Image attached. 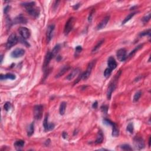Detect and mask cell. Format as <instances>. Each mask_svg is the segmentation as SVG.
<instances>
[{"mask_svg":"<svg viewBox=\"0 0 151 151\" xmlns=\"http://www.w3.org/2000/svg\"><path fill=\"white\" fill-rule=\"evenodd\" d=\"M80 72V70L79 69V68H76V69L72 70V72L70 73L69 75L67 76L66 79L67 80H73L74 77H76V76L79 74Z\"/></svg>","mask_w":151,"mask_h":151,"instance_id":"cell-14","label":"cell"},{"mask_svg":"<svg viewBox=\"0 0 151 151\" xmlns=\"http://www.w3.org/2000/svg\"><path fill=\"white\" fill-rule=\"evenodd\" d=\"M34 131V123H31L29 125L27 128V135L28 136H31L33 134Z\"/></svg>","mask_w":151,"mask_h":151,"instance_id":"cell-22","label":"cell"},{"mask_svg":"<svg viewBox=\"0 0 151 151\" xmlns=\"http://www.w3.org/2000/svg\"><path fill=\"white\" fill-rule=\"evenodd\" d=\"M54 28L55 25H53V24L49 25L48 27V28H47V39L48 42H49V41L51 40V38H52Z\"/></svg>","mask_w":151,"mask_h":151,"instance_id":"cell-12","label":"cell"},{"mask_svg":"<svg viewBox=\"0 0 151 151\" xmlns=\"http://www.w3.org/2000/svg\"><path fill=\"white\" fill-rule=\"evenodd\" d=\"M82 51V47L81 46H77L76 47V54H78L81 53Z\"/></svg>","mask_w":151,"mask_h":151,"instance_id":"cell-37","label":"cell"},{"mask_svg":"<svg viewBox=\"0 0 151 151\" xmlns=\"http://www.w3.org/2000/svg\"><path fill=\"white\" fill-rule=\"evenodd\" d=\"M133 144L136 149H138V150L142 149L143 148H145V146L144 139L142 138L138 137V136H136L134 138Z\"/></svg>","mask_w":151,"mask_h":151,"instance_id":"cell-6","label":"cell"},{"mask_svg":"<svg viewBox=\"0 0 151 151\" xmlns=\"http://www.w3.org/2000/svg\"><path fill=\"white\" fill-rule=\"evenodd\" d=\"M48 116L46 115V116L45 117L44 120V123H43V126L44 130L46 131H47V129H48Z\"/></svg>","mask_w":151,"mask_h":151,"instance_id":"cell-29","label":"cell"},{"mask_svg":"<svg viewBox=\"0 0 151 151\" xmlns=\"http://www.w3.org/2000/svg\"><path fill=\"white\" fill-rule=\"evenodd\" d=\"M11 104L10 102H7L6 103V104L4 106V110H6V111H8L10 110V109H11Z\"/></svg>","mask_w":151,"mask_h":151,"instance_id":"cell-34","label":"cell"},{"mask_svg":"<svg viewBox=\"0 0 151 151\" xmlns=\"http://www.w3.org/2000/svg\"><path fill=\"white\" fill-rule=\"evenodd\" d=\"M25 54V50L23 48H16L11 53V57L13 58H18L23 56Z\"/></svg>","mask_w":151,"mask_h":151,"instance_id":"cell-9","label":"cell"},{"mask_svg":"<svg viewBox=\"0 0 151 151\" xmlns=\"http://www.w3.org/2000/svg\"><path fill=\"white\" fill-rule=\"evenodd\" d=\"M24 144H25V143H24V140H17L14 143V146L15 147L16 149H17V150H21L24 146Z\"/></svg>","mask_w":151,"mask_h":151,"instance_id":"cell-18","label":"cell"},{"mask_svg":"<svg viewBox=\"0 0 151 151\" xmlns=\"http://www.w3.org/2000/svg\"><path fill=\"white\" fill-rule=\"evenodd\" d=\"M66 103L65 102H63L61 103L60 106V108H59V112H60V114L61 115H63L66 112Z\"/></svg>","mask_w":151,"mask_h":151,"instance_id":"cell-20","label":"cell"},{"mask_svg":"<svg viewBox=\"0 0 151 151\" xmlns=\"http://www.w3.org/2000/svg\"><path fill=\"white\" fill-rule=\"evenodd\" d=\"M103 140V133L102 132V131H99V133L97 134V139L95 142V144H101Z\"/></svg>","mask_w":151,"mask_h":151,"instance_id":"cell-21","label":"cell"},{"mask_svg":"<svg viewBox=\"0 0 151 151\" xmlns=\"http://www.w3.org/2000/svg\"><path fill=\"white\" fill-rule=\"evenodd\" d=\"M1 63H2V59H3V55H1Z\"/></svg>","mask_w":151,"mask_h":151,"instance_id":"cell-44","label":"cell"},{"mask_svg":"<svg viewBox=\"0 0 151 151\" xmlns=\"http://www.w3.org/2000/svg\"><path fill=\"white\" fill-rule=\"evenodd\" d=\"M15 23H17V24H18V23H21V24H23V23H26V20L25 19V18L23 17V16H21V15H20V16L18 17L17 18H15Z\"/></svg>","mask_w":151,"mask_h":151,"instance_id":"cell-25","label":"cell"},{"mask_svg":"<svg viewBox=\"0 0 151 151\" xmlns=\"http://www.w3.org/2000/svg\"><path fill=\"white\" fill-rule=\"evenodd\" d=\"M35 2H24L23 6L26 9L27 12L30 15L34 18H37L40 15V10L38 8L36 7Z\"/></svg>","mask_w":151,"mask_h":151,"instance_id":"cell-1","label":"cell"},{"mask_svg":"<svg viewBox=\"0 0 151 151\" xmlns=\"http://www.w3.org/2000/svg\"><path fill=\"white\" fill-rule=\"evenodd\" d=\"M53 58L52 54L51 52H48L46 54V57H45L44 61V64H43V67L44 69H45L46 67H47L48 66V65L50 63V61H51V59Z\"/></svg>","mask_w":151,"mask_h":151,"instance_id":"cell-15","label":"cell"},{"mask_svg":"<svg viewBox=\"0 0 151 151\" xmlns=\"http://www.w3.org/2000/svg\"><path fill=\"white\" fill-rule=\"evenodd\" d=\"M109 19H110V17L109 16H106L103 19L102 21L100 22L99 24V25L97 27V30H102L103 28H104L106 26V25L108 24V22H109Z\"/></svg>","mask_w":151,"mask_h":151,"instance_id":"cell-13","label":"cell"},{"mask_svg":"<svg viewBox=\"0 0 151 151\" xmlns=\"http://www.w3.org/2000/svg\"><path fill=\"white\" fill-rule=\"evenodd\" d=\"M63 137L64 138V139H66V138H67V133L66 132H64L63 133Z\"/></svg>","mask_w":151,"mask_h":151,"instance_id":"cell-42","label":"cell"},{"mask_svg":"<svg viewBox=\"0 0 151 151\" xmlns=\"http://www.w3.org/2000/svg\"><path fill=\"white\" fill-rule=\"evenodd\" d=\"M121 148L124 151H132V148H131V146L129 145L125 144L121 146Z\"/></svg>","mask_w":151,"mask_h":151,"instance_id":"cell-32","label":"cell"},{"mask_svg":"<svg viewBox=\"0 0 151 151\" xmlns=\"http://www.w3.org/2000/svg\"><path fill=\"white\" fill-rule=\"evenodd\" d=\"M95 64H96V60H93V61H91L88 64V66H87L86 71L81 75L82 79L84 80H87L90 77V74L91 73V70H92L93 67L95 66Z\"/></svg>","mask_w":151,"mask_h":151,"instance_id":"cell-2","label":"cell"},{"mask_svg":"<svg viewBox=\"0 0 151 151\" xmlns=\"http://www.w3.org/2000/svg\"><path fill=\"white\" fill-rule=\"evenodd\" d=\"M150 34H151V30H148L147 31H144L142 32V33H141L140 34V36L141 37V36H146V35H148V36H150Z\"/></svg>","mask_w":151,"mask_h":151,"instance_id":"cell-35","label":"cell"},{"mask_svg":"<svg viewBox=\"0 0 151 151\" xmlns=\"http://www.w3.org/2000/svg\"><path fill=\"white\" fill-rule=\"evenodd\" d=\"M54 127V123H49L48 126V129H47V131H51V130L53 129Z\"/></svg>","mask_w":151,"mask_h":151,"instance_id":"cell-39","label":"cell"},{"mask_svg":"<svg viewBox=\"0 0 151 151\" xmlns=\"http://www.w3.org/2000/svg\"><path fill=\"white\" fill-rule=\"evenodd\" d=\"M18 41V38L16 36V34H12L10 35L9 36L8 38L7 44H6L7 48H11V47H13L14 46H15L17 43Z\"/></svg>","mask_w":151,"mask_h":151,"instance_id":"cell-4","label":"cell"},{"mask_svg":"<svg viewBox=\"0 0 151 151\" xmlns=\"http://www.w3.org/2000/svg\"><path fill=\"white\" fill-rule=\"evenodd\" d=\"M19 33L23 39H27L29 38L31 36V33L29 30L26 27H20L18 29Z\"/></svg>","mask_w":151,"mask_h":151,"instance_id":"cell-7","label":"cell"},{"mask_svg":"<svg viewBox=\"0 0 151 151\" xmlns=\"http://www.w3.org/2000/svg\"><path fill=\"white\" fill-rule=\"evenodd\" d=\"M151 19V14L149 13L148 15H146V16H145L142 18V21L144 22V23H146L150 20Z\"/></svg>","mask_w":151,"mask_h":151,"instance_id":"cell-33","label":"cell"},{"mask_svg":"<svg viewBox=\"0 0 151 151\" xmlns=\"http://www.w3.org/2000/svg\"><path fill=\"white\" fill-rule=\"evenodd\" d=\"M92 107H93V108H94V109H96V108H97V101L95 102L93 104Z\"/></svg>","mask_w":151,"mask_h":151,"instance_id":"cell-40","label":"cell"},{"mask_svg":"<svg viewBox=\"0 0 151 151\" xmlns=\"http://www.w3.org/2000/svg\"><path fill=\"white\" fill-rule=\"evenodd\" d=\"M79 7H80V4H77L75 5V6H73V8H74V10H77Z\"/></svg>","mask_w":151,"mask_h":151,"instance_id":"cell-41","label":"cell"},{"mask_svg":"<svg viewBox=\"0 0 151 151\" xmlns=\"http://www.w3.org/2000/svg\"><path fill=\"white\" fill-rule=\"evenodd\" d=\"M16 77L13 74H11V73H8V74H6V75H3V74H1L0 79H1V80H3L6 79H10V80H14L15 79Z\"/></svg>","mask_w":151,"mask_h":151,"instance_id":"cell-19","label":"cell"},{"mask_svg":"<svg viewBox=\"0 0 151 151\" xmlns=\"http://www.w3.org/2000/svg\"><path fill=\"white\" fill-rule=\"evenodd\" d=\"M127 131H128L130 133H133V125L132 123H130L128 124L127 126V128H126Z\"/></svg>","mask_w":151,"mask_h":151,"instance_id":"cell-31","label":"cell"},{"mask_svg":"<svg viewBox=\"0 0 151 151\" xmlns=\"http://www.w3.org/2000/svg\"><path fill=\"white\" fill-rule=\"evenodd\" d=\"M70 69V67L68 66H65L63 67L62 69L59 71V73H57V74H56V76H55V78H59L60 77H61L64 74H65L68 70Z\"/></svg>","mask_w":151,"mask_h":151,"instance_id":"cell-16","label":"cell"},{"mask_svg":"<svg viewBox=\"0 0 151 151\" xmlns=\"http://www.w3.org/2000/svg\"><path fill=\"white\" fill-rule=\"evenodd\" d=\"M112 136H114V137H117L119 136V128L117 127V125L115 123H112Z\"/></svg>","mask_w":151,"mask_h":151,"instance_id":"cell-17","label":"cell"},{"mask_svg":"<svg viewBox=\"0 0 151 151\" xmlns=\"http://www.w3.org/2000/svg\"><path fill=\"white\" fill-rule=\"evenodd\" d=\"M142 95V92L140 91H138L135 93V95H134L133 97V102H136L139 100V99H140V96Z\"/></svg>","mask_w":151,"mask_h":151,"instance_id":"cell-28","label":"cell"},{"mask_svg":"<svg viewBox=\"0 0 151 151\" xmlns=\"http://www.w3.org/2000/svg\"><path fill=\"white\" fill-rule=\"evenodd\" d=\"M74 23H75V18H74L73 17L70 18L69 20H68L66 24L65 27H64V34L68 35L69 34V33L72 31L73 27H74Z\"/></svg>","mask_w":151,"mask_h":151,"instance_id":"cell-3","label":"cell"},{"mask_svg":"<svg viewBox=\"0 0 151 151\" xmlns=\"http://www.w3.org/2000/svg\"><path fill=\"white\" fill-rule=\"evenodd\" d=\"M34 116L37 120L41 119L43 113V106L42 105H36L34 108Z\"/></svg>","mask_w":151,"mask_h":151,"instance_id":"cell-5","label":"cell"},{"mask_svg":"<svg viewBox=\"0 0 151 151\" xmlns=\"http://www.w3.org/2000/svg\"><path fill=\"white\" fill-rule=\"evenodd\" d=\"M108 66L112 70L115 69L117 67V63L113 57H110L108 60Z\"/></svg>","mask_w":151,"mask_h":151,"instance_id":"cell-10","label":"cell"},{"mask_svg":"<svg viewBox=\"0 0 151 151\" xmlns=\"http://www.w3.org/2000/svg\"><path fill=\"white\" fill-rule=\"evenodd\" d=\"M112 70L109 69V68H107V69H106L104 72V77H105L106 78H108V77L110 76L111 73H112Z\"/></svg>","mask_w":151,"mask_h":151,"instance_id":"cell-30","label":"cell"},{"mask_svg":"<svg viewBox=\"0 0 151 151\" xmlns=\"http://www.w3.org/2000/svg\"><path fill=\"white\" fill-rule=\"evenodd\" d=\"M116 82H115V81L111 83L110 85H109L108 91H107V97H108V99H109V100L110 99L112 93L114 91V90L115 89L116 86Z\"/></svg>","mask_w":151,"mask_h":151,"instance_id":"cell-11","label":"cell"},{"mask_svg":"<svg viewBox=\"0 0 151 151\" xmlns=\"http://www.w3.org/2000/svg\"><path fill=\"white\" fill-rule=\"evenodd\" d=\"M103 42H104V40H100V41H99V42H97V44H96V46H95V47H94V48H93L92 52L93 53H95V52H96V51H97L98 49L100 48V46H102V44Z\"/></svg>","mask_w":151,"mask_h":151,"instance_id":"cell-27","label":"cell"},{"mask_svg":"<svg viewBox=\"0 0 151 151\" xmlns=\"http://www.w3.org/2000/svg\"><path fill=\"white\" fill-rule=\"evenodd\" d=\"M142 47H143V44H140V45H139V46H138L137 47H135V48L130 53L129 55V57H132L133 56V55H135V54L138 51H139L140 49H141L142 48Z\"/></svg>","mask_w":151,"mask_h":151,"instance_id":"cell-23","label":"cell"},{"mask_svg":"<svg viewBox=\"0 0 151 151\" xmlns=\"http://www.w3.org/2000/svg\"><path fill=\"white\" fill-rule=\"evenodd\" d=\"M101 110H102V112H103V113H105V114H106L107 113H108V107L107 106H102L101 107Z\"/></svg>","mask_w":151,"mask_h":151,"instance_id":"cell-36","label":"cell"},{"mask_svg":"<svg viewBox=\"0 0 151 151\" xmlns=\"http://www.w3.org/2000/svg\"><path fill=\"white\" fill-rule=\"evenodd\" d=\"M136 14V12H133V13H131V14H129V15H127V16L125 18V19H124V20L123 21H122V24H123H123H126V23H127V21H129L131 20L132 18L133 17L134 15H135Z\"/></svg>","mask_w":151,"mask_h":151,"instance_id":"cell-26","label":"cell"},{"mask_svg":"<svg viewBox=\"0 0 151 151\" xmlns=\"http://www.w3.org/2000/svg\"><path fill=\"white\" fill-rule=\"evenodd\" d=\"M117 57L120 61H124L127 59V53L125 49H119L117 51Z\"/></svg>","mask_w":151,"mask_h":151,"instance_id":"cell-8","label":"cell"},{"mask_svg":"<svg viewBox=\"0 0 151 151\" xmlns=\"http://www.w3.org/2000/svg\"><path fill=\"white\" fill-rule=\"evenodd\" d=\"M60 46L59 44L56 45V46L54 47L53 50L51 51V54H52L53 57H55V55H57V54H58V53H59V50H60Z\"/></svg>","mask_w":151,"mask_h":151,"instance_id":"cell-24","label":"cell"},{"mask_svg":"<svg viewBox=\"0 0 151 151\" xmlns=\"http://www.w3.org/2000/svg\"><path fill=\"white\" fill-rule=\"evenodd\" d=\"M151 146V138H149V146L150 147Z\"/></svg>","mask_w":151,"mask_h":151,"instance_id":"cell-43","label":"cell"},{"mask_svg":"<svg viewBox=\"0 0 151 151\" xmlns=\"http://www.w3.org/2000/svg\"><path fill=\"white\" fill-rule=\"evenodd\" d=\"M94 12H95V11H94V9H93L92 11H91V12H90L89 16V18H88V20L89 22H91V20H92V17H93V15Z\"/></svg>","mask_w":151,"mask_h":151,"instance_id":"cell-38","label":"cell"}]
</instances>
